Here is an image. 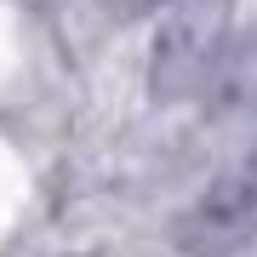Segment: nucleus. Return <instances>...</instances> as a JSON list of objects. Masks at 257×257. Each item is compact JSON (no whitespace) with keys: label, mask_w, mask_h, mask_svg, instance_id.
I'll return each instance as SVG.
<instances>
[{"label":"nucleus","mask_w":257,"mask_h":257,"mask_svg":"<svg viewBox=\"0 0 257 257\" xmlns=\"http://www.w3.org/2000/svg\"><path fill=\"white\" fill-rule=\"evenodd\" d=\"M229 23H234V0H177L149 40V97L155 103L200 97L234 40Z\"/></svg>","instance_id":"f257e3e1"},{"label":"nucleus","mask_w":257,"mask_h":257,"mask_svg":"<svg viewBox=\"0 0 257 257\" xmlns=\"http://www.w3.org/2000/svg\"><path fill=\"white\" fill-rule=\"evenodd\" d=\"M251 234H257V138L189 200V211L177 217V246L183 257H223Z\"/></svg>","instance_id":"f03ea898"},{"label":"nucleus","mask_w":257,"mask_h":257,"mask_svg":"<svg viewBox=\"0 0 257 257\" xmlns=\"http://www.w3.org/2000/svg\"><path fill=\"white\" fill-rule=\"evenodd\" d=\"M206 120H240L257 109V35H234L223 63L211 69L206 92H200Z\"/></svg>","instance_id":"7ed1b4c3"},{"label":"nucleus","mask_w":257,"mask_h":257,"mask_svg":"<svg viewBox=\"0 0 257 257\" xmlns=\"http://www.w3.org/2000/svg\"><path fill=\"white\" fill-rule=\"evenodd\" d=\"M177 0H109V12L120 23H138V18H166Z\"/></svg>","instance_id":"20e7f679"}]
</instances>
